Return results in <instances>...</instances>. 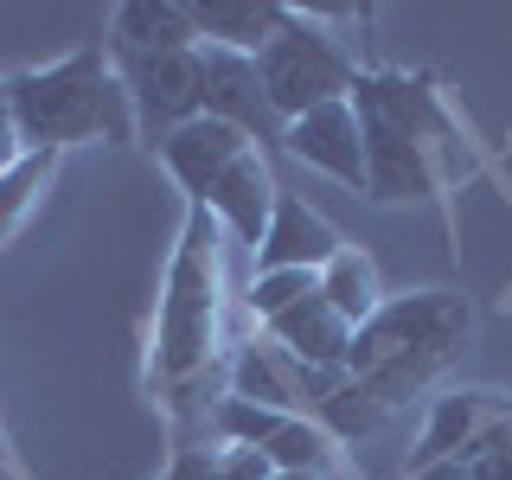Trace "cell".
Returning <instances> with one entry per match:
<instances>
[{"label": "cell", "instance_id": "4", "mask_svg": "<svg viewBox=\"0 0 512 480\" xmlns=\"http://www.w3.org/2000/svg\"><path fill=\"white\" fill-rule=\"evenodd\" d=\"M256 71H263V90H269V109L282 116V128L308 109H327V103H346L352 84H359V58H352L346 39H333L327 20L314 7H288L282 32L256 52Z\"/></svg>", "mask_w": 512, "mask_h": 480}, {"label": "cell", "instance_id": "15", "mask_svg": "<svg viewBox=\"0 0 512 480\" xmlns=\"http://www.w3.org/2000/svg\"><path fill=\"white\" fill-rule=\"evenodd\" d=\"M109 45L116 52H192L199 26L180 0H122L116 20H109Z\"/></svg>", "mask_w": 512, "mask_h": 480}, {"label": "cell", "instance_id": "20", "mask_svg": "<svg viewBox=\"0 0 512 480\" xmlns=\"http://www.w3.org/2000/svg\"><path fill=\"white\" fill-rule=\"evenodd\" d=\"M160 480H218V448H205V442H186L180 455L167 461V474Z\"/></svg>", "mask_w": 512, "mask_h": 480}, {"label": "cell", "instance_id": "7", "mask_svg": "<svg viewBox=\"0 0 512 480\" xmlns=\"http://www.w3.org/2000/svg\"><path fill=\"white\" fill-rule=\"evenodd\" d=\"M199 64H205V116H212V122H231L237 135L256 141V148H263V141H276V148H282V116L269 109V90H263L256 58L199 45Z\"/></svg>", "mask_w": 512, "mask_h": 480}, {"label": "cell", "instance_id": "13", "mask_svg": "<svg viewBox=\"0 0 512 480\" xmlns=\"http://www.w3.org/2000/svg\"><path fill=\"white\" fill-rule=\"evenodd\" d=\"M269 346H282L295 365H308V372H346V352H352V327L340 314L327 308L320 295H308L301 308H288L269 320Z\"/></svg>", "mask_w": 512, "mask_h": 480}, {"label": "cell", "instance_id": "21", "mask_svg": "<svg viewBox=\"0 0 512 480\" xmlns=\"http://www.w3.org/2000/svg\"><path fill=\"white\" fill-rule=\"evenodd\" d=\"M20 154H26V141H20V116H13V84H7V71H0V173Z\"/></svg>", "mask_w": 512, "mask_h": 480}, {"label": "cell", "instance_id": "17", "mask_svg": "<svg viewBox=\"0 0 512 480\" xmlns=\"http://www.w3.org/2000/svg\"><path fill=\"white\" fill-rule=\"evenodd\" d=\"M58 160L64 154H20L7 173H0V244H13V237L26 231V218L39 212L45 186L58 180Z\"/></svg>", "mask_w": 512, "mask_h": 480}, {"label": "cell", "instance_id": "14", "mask_svg": "<svg viewBox=\"0 0 512 480\" xmlns=\"http://www.w3.org/2000/svg\"><path fill=\"white\" fill-rule=\"evenodd\" d=\"M288 20V0H199L192 7V26H199V45H218V52L256 58Z\"/></svg>", "mask_w": 512, "mask_h": 480}, {"label": "cell", "instance_id": "8", "mask_svg": "<svg viewBox=\"0 0 512 480\" xmlns=\"http://www.w3.org/2000/svg\"><path fill=\"white\" fill-rule=\"evenodd\" d=\"M282 148L295 160H308L314 173H327V180L365 192V135H359V109H352V96H346V103H327V109L295 116L282 128Z\"/></svg>", "mask_w": 512, "mask_h": 480}, {"label": "cell", "instance_id": "1", "mask_svg": "<svg viewBox=\"0 0 512 480\" xmlns=\"http://www.w3.org/2000/svg\"><path fill=\"white\" fill-rule=\"evenodd\" d=\"M7 84H13V116H20L26 154H64L77 141H109V148H135L141 141L135 103H128L103 39L77 45V52H64L52 64L7 71Z\"/></svg>", "mask_w": 512, "mask_h": 480}, {"label": "cell", "instance_id": "10", "mask_svg": "<svg viewBox=\"0 0 512 480\" xmlns=\"http://www.w3.org/2000/svg\"><path fill=\"white\" fill-rule=\"evenodd\" d=\"M250 148H256V141H250V135H237L231 122L192 116V122H180L167 141H160V167L180 180V192H186L192 205H205V192H212V186H218Z\"/></svg>", "mask_w": 512, "mask_h": 480}, {"label": "cell", "instance_id": "18", "mask_svg": "<svg viewBox=\"0 0 512 480\" xmlns=\"http://www.w3.org/2000/svg\"><path fill=\"white\" fill-rule=\"evenodd\" d=\"M308 295H320V276H314V269H256V276H250V295H244V301H250V314L269 327L276 314L301 308Z\"/></svg>", "mask_w": 512, "mask_h": 480}, {"label": "cell", "instance_id": "9", "mask_svg": "<svg viewBox=\"0 0 512 480\" xmlns=\"http://www.w3.org/2000/svg\"><path fill=\"white\" fill-rule=\"evenodd\" d=\"M512 397L500 391H487V384H461V391H442L436 404H429V423H423V436H416V455H410V474H423V468H442V461H461L468 448L487 436L493 423L506 416Z\"/></svg>", "mask_w": 512, "mask_h": 480}, {"label": "cell", "instance_id": "16", "mask_svg": "<svg viewBox=\"0 0 512 480\" xmlns=\"http://www.w3.org/2000/svg\"><path fill=\"white\" fill-rule=\"evenodd\" d=\"M320 301H327L333 314L346 320L352 333L365 327L378 308H384V282H378V263L365 250H346L340 244V256H333L327 269H320Z\"/></svg>", "mask_w": 512, "mask_h": 480}, {"label": "cell", "instance_id": "22", "mask_svg": "<svg viewBox=\"0 0 512 480\" xmlns=\"http://www.w3.org/2000/svg\"><path fill=\"white\" fill-rule=\"evenodd\" d=\"M410 480H468V468H461V461H442V468H423V474H410Z\"/></svg>", "mask_w": 512, "mask_h": 480}, {"label": "cell", "instance_id": "6", "mask_svg": "<svg viewBox=\"0 0 512 480\" xmlns=\"http://www.w3.org/2000/svg\"><path fill=\"white\" fill-rule=\"evenodd\" d=\"M109 64H116L128 103H135V122L141 128H160V141H167L180 122L205 116V64H199V45H192V52H116V45H109Z\"/></svg>", "mask_w": 512, "mask_h": 480}, {"label": "cell", "instance_id": "12", "mask_svg": "<svg viewBox=\"0 0 512 480\" xmlns=\"http://www.w3.org/2000/svg\"><path fill=\"white\" fill-rule=\"evenodd\" d=\"M333 256H340V231H333L308 199L282 192L276 212H269L263 244H256V269H314V276H320Z\"/></svg>", "mask_w": 512, "mask_h": 480}, {"label": "cell", "instance_id": "19", "mask_svg": "<svg viewBox=\"0 0 512 480\" xmlns=\"http://www.w3.org/2000/svg\"><path fill=\"white\" fill-rule=\"evenodd\" d=\"M461 468H468V480H512V404H506L500 423L461 455Z\"/></svg>", "mask_w": 512, "mask_h": 480}, {"label": "cell", "instance_id": "3", "mask_svg": "<svg viewBox=\"0 0 512 480\" xmlns=\"http://www.w3.org/2000/svg\"><path fill=\"white\" fill-rule=\"evenodd\" d=\"M218 308H224V231L212 212L192 205L167 269V295H160V327H154V378L167 391H186L218 359Z\"/></svg>", "mask_w": 512, "mask_h": 480}, {"label": "cell", "instance_id": "2", "mask_svg": "<svg viewBox=\"0 0 512 480\" xmlns=\"http://www.w3.org/2000/svg\"><path fill=\"white\" fill-rule=\"evenodd\" d=\"M352 109H359L365 135V199L372 205H410L436 199L448 180V116L429 90V77L410 71H359L352 84Z\"/></svg>", "mask_w": 512, "mask_h": 480}, {"label": "cell", "instance_id": "5", "mask_svg": "<svg viewBox=\"0 0 512 480\" xmlns=\"http://www.w3.org/2000/svg\"><path fill=\"white\" fill-rule=\"evenodd\" d=\"M468 340V301L448 288H416V295H384V308L352 333L346 378H372L384 365H442Z\"/></svg>", "mask_w": 512, "mask_h": 480}, {"label": "cell", "instance_id": "11", "mask_svg": "<svg viewBox=\"0 0 512 480\" xmlns=\"http://www.w3.org/2000/svg\"><path fill=\"white\" fill-rule=\"evenodd\" d=\"M276 199H282V186H276V173H269V160L263 148H250L244 160H237L224 180L205 192V205L199 212H212L218 218V231H231L237 244H263V231H269V212H276Z\"/></svg>", "mask_w": 512, "mask_h": 480}]
</instances>
